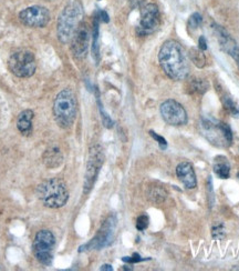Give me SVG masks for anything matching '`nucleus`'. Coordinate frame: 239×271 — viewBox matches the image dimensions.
Wrapping results in <instances>:
<instances>
[{
    "instance_id": "nucleus-1",
    "label": "nucleus",
    "mask_w": 239,
    "mask_h": 271,
    "mask_svg": "<svg viewBox=\"0 0 239 271\" xmlns=\"http://www.w3.org/2000/svg\"><path fill=\"white\" fill-rule=\"evenodd\" d=\"M159 62L167 77L180 82L187 78L190 64L184 48L176 40H167L160 49Z\"/></svg>"
},
{
    "instance_id": "nucleus-2",
    "label": "nucleus",
    "mask_w": 239,
    "mask_h": 271,
    "mask_svg": "<svg viewBox=\"0 0 239 271\" xmlns=\"http://www.w3.org/2000/svg\"><path fill=\"white\" fill-rule=\"evenodd\" d=\"M83 7L79 0H72L60 14L58 19L57 34L60 42L68 44L82 22Z\"/></svg>"
},
{
    "instance_id": "nucleus-3",
    "label": "nucleus",
    "mask_w": 239,
    "mask_h": 271,
    "mask_svg": "<svg viewBox=\"0 0 239 271\" xmlns=\"http://www.w3.org/2000/svg\"><path fill=\"white\" fill-rule=\"evenodd\" d=\"M77 112L78 102L72 90L64 89L60 92L53 104V116L58 126L63 129L70 128L77 118Z\"/></svg>"
},
{
    "instance_id": "nucleus-4",
    "label": "nucleus",
    "mask_w": 239,
    "mask_h": 271,
    "mask_svg": "<svg viewBox=\"0 0 239 271\" xmlns=\"http://www.w3.org/2000/svg\"><path fill=\"white\" fill-rule=\"evenodd\" d=\"M37 194L40 202L48 208H61L67 204L69 192L67 186L59 178L45 180L39 184Z\"/></svg>"
},
{
    "instance_id": "nucleus-5",
    "label": "nucleus",
    "mask_w": 239,
    "mask_h": 271,
    "mask_svg": "<svg viewBox=\"0 0 239 271\" xmlns=\"http://www.w3.org/2000/svg\"><path fill=\"white\" fill-rule=\"evenodd\" d=\"M201 127L204 137L216 147L226 148L233 144V132L227 124L215 119L203 118Z\"/></svg>"
},
{
    "instance_id": "nucleus-6",
    "label": "nucleus",
    "mask_w": 239,
    "mask_h": 271,
    "mask_svg": "<svg viewBox=\"0 0 239 271\" xmlns=\"http://www.w3.org/2000/svg\"><path fill=\"white\" fill-rule=\"evenodd\" d=\"M9 70L19 78H29L35 72L34 54L29 50H18L13 52L8 62Z\"/></svg>"
},
{
    "instance_id": "nucleus-7",
    "label": "nucleus",
    "mask_w": 239,
    "mask_h": 271,
    "mask_svg": "<svg viewBox=\"0 0 239 271\" xmlns=\"http://www.w3.org/2000/svg\"><path fill=\"white\" fill-rule=\"evenodd\" d=\"M55 246V238L49 230H41L33 240V254L35 259L43 266H50L53 258V249Z\"/></svg>"
},
{
    "instance_id": "nucleus-8",
    "label": "nucleus",
    "mask_w": 239,
    "mask_h": 271,
    "mask_svg": "<svg viewBox=\"0 0 239 271\" xmlns=\"http://www.w3.org/2000/svg\"><path fill=\"white\" fill-rule=\"evenodd\" d=\"M161 24L160 9L155 4H147L141 12L140 24L137 26V34L140 36H149L154 34Z\"/></svg>"
},
{
    "instance_id": "nucleus-9",
    "label": "nucleus",
    "mask_w": 239,
    "mask_h": 271,
    "mask_svg": "<svg viewBox=\"0 0 239 271\" xmlns=\"http://www.w3.org/2000/svg\"><path fill=\"white\" fill-rule=\"evenodd\" d=\"M116 227V218L114 216H111L103 222L102 227L100 228L99 232L96 234L95 237L91 240L89 244H84L83 247L80 248V252L83 250H91V249H102L108 247L114 239V230Z\"/></svg>"
},
{
    "instance_id": "nucleus-10",
    "label": "nucleus",
    "mask_w": 239,
    "mask_h": 271,
    "mask_svg": "<svg viewBox=\"0 0 239 271\" xmlns=\"http://www.w3.org/2000/svg\"><path fill=\"white\" fill-rule=\"evenodd\" d=\"M103 152L100 146H93L90 149L88 164H86L85 179H84V194H89L92 189L96 180V177L100 172L101 166L103 164Z\"/></svg>"
},
{
    "instance_id": "nucleus-11",
    "label": "nucleus",
    "mask_w": 239,
    "mask_h": 271,
    "mask_svg": "<svg viewBox=\"0 0 239 271\" xmlns=\"http://www.w3.org/2000/svg\"><path fill=\"white\" fill-rule=\"evenodd\" d=\"M161 116L171 126H183L188 122L187 112L180 102L173 99L165 100L160 107Z\"/></svg>"
},
{
    "instance_id": "nucleus-12",
    "label": "nucleus",
    "mask_w": 239,
    "mask_h": 271,
    "mask_svg": "<svg viewBox=\"0 0 239 271\" xmlns=\"http://www.w3.org/2000/svg\"><path fill=\"white\" fill-rule=\"evenodd\" d=\"M19 19L27 27L43 28L50 22V12L45 7L31 6L20 12Z\"/></svg>"
},
{
    "instance_id": "nucleus-13",
    "label": "nucleus",
    "mask_w": 239,
    "mask_h": 271,
    "mask_svg": "<svg viewBox=\"0 0 239 271\" xmlns=\"http://www.w3.org/2000/svg\"><path fill=\"white\" fill-rule=\"evenodd\" d=\"M90 46V30L88 24H82L75 32L74 36L71 39V50L74 58L83 59L88 54V50Z\"/></svg>"
},
{
    "instance_id": "nucleus-14",
    "label": "nucleus",
    "mask_w": 239,
    "mask_h": 271,
    "mask_svg": "<svg viewBox=\"0 0 239 271\" xmlns=\"http://www.w3.org/2000/svg\"><path fill=\"white\" fill-rule=\"evenodd\" d=\"M214 29H215L218 42H220L221 47L223 48L224 52H226L239 64V46L236 44L235 40H234L222 27L215 26Z\"/></svg>"
},
{
    "instance_id": "nucleus-15",
    "label": "nucleus",
    "mask_w": 239,
    "mask_h": 271,
    "mask_svg": "<svg viewBox=\"0 0 239 271\" xmlns=\"http://www.w3.org/2000/svg\"><path fill=\"white\" fill-rule=\"evenodd\" d=\"M176 176L180 182L187 189H195L197 187V179L194 167L191 162H181L176 167Z\"/></svg>"
},
{
    "instance_id": "nucleus-16",
    "label": "nucleus",
    "mask_w": 239,
    "mask_h": 271,
    "mask_svg": "<svg viewBox=\"0 0 239 271\" xmlns=\"http://www.w3.org/2000/svg\"><path fill=\"white\" fill-rule=\"evenodd\" d=\"M34 114L32 110L27 109L19 114L17 118V128L23 136H29L32 132V119Z\"/></svg>"
},
{
    "instance_id": "nucleus-17",
    "label": "nucleus",
    "mask_w": 239,
    "mask_h": 271,
    "mask_svg": "<svg viewBox=\"0 0 239 271\" xmlns=\"http://www.w3.org/2000/svg\"><path fill=\"white\" fill-rule=\"evenodd\" d=\"M214 172H215L218 177L222 179L230 178L231 174V164L228 162V159L224 156H218L215 158V162L213 164Z\"/></svg>"
},
{
    "instance_id": "nucleus-18",
    "label": "nucleus",
    "mask_w": 239,
    "mask_h": 271,
    "mask_svg": "<svg viewBox=\"0 0 239 271\" xmlns=\"http://www.w3.org/2000/svg\"><path fill=\"white\" fill-rule=\"evenodd\" d=\"M62 154L58 148H50L43 154V162L49 168H57L62 164Z\"/></svg>"
},
{
    "instance_id": "nucleus-19",
    "label": "nucleus",
    "mask_w": 239,
    "mask_h": 271,
    "mask_svg": "<svg viewBox=\"0 0 239 271\" xmlns=\"http://www.w3.org/2000/svg\"><path fill=\"white\" fill-rule=\"evenodd\" d=\"M147 197L154 204H162L167 197V192L164 188L160 187V186H155V187L150 188L149 192H147Z\"/></svg>"
},
{
    "instance_id": "nucleus-20",
    "label": "nucleus",
    "mask_w": 239,
    "mask_h": 271,
    "mask_svg": "<svg viewBox=\"0 0 239 271\" xmlns=\"http://www.w3.org/2000/svg\"><path fill=\"white\" fill-rule=\"evenodd\" d=\"M191 60L194 62L197 67L203 68L205 66V56L201 49H196V48H192L190 50V54H188Z\"/></svg>"
},
{
    "instance_id": "nucleus-21",
    "label": "nucleus",
    "mask_w": 239,
    "mask_h": 271,
    "mask_svg": "<svg viewBox=\"0 0 239 271\" xmlns=\"http://www.w3.org/2000/svg\"><path fill=\"white\" fill-rule=\"evenodd\" d=\"M191 88L193 89L194 92H200V94H204L207 92L208 89V84L205 80H200V79H194L192 82Z\"/></svg>"
},
{
    "instance_id": "nucleus-22",
    "label": "nucleus",
    "mask_w": 239,
    "mask_h": 271,
    "mask_svg": "<svg viewBox=\"0 0 239 271\" xmlns=\"http://www.w3.org/2000/svg\"><path fill=\"white\" fill-rule=\"evenodd\" d=\"M92 52L96 62L99 59V24L98 22L94 24V32H93V46H92Z\"/></svg>"
},
{
    "instance_id": "nucleus-23",
    "label": "nucleus",
    "mask_w": 239,
    "mask_h": 271,
    "mask_svg": "<svg viewBox=\"0 0 239 271\" xmlns=\"http://www.w3.org/2000/svg\"><path fill=\"white\" fill-rule=\"evenodd\" d=\"M224 104H225V108L230 112L234 116H239V106L236 104V102L230 97L224 98Z\"/></svg>"
},
{
    "instance_id": "nucleus-24",
    "label": "nucleus",
    "mask_w": 239,
    "mask_h": 271,
    "mask_svg": "<svg viewBox=\"0 0 239 271\" xmlns=\"http://www.w3.org/2000/svg\"><path fill=\"white\" fill-rule=\"evenodd\" d=\"M202 22H203L202 14H198V12H195V14H192V16L190 17V19H188L187 24L191 29H197L198 27L201 26Z\"/></svg>"
},
{
    "instance_id": "nucleus-25",
    "label": "nucleus",
    "mask_w": 239,
    "mask_h": 271,
    "mask_svg": "<svg viewBox=\"0 0 239 271\" xmlns=\"http://www.w3.org/2000/svg\"><path fill=\"white\" fill-rule=\"evenodd\" d=\"M212 234H213V237L217 240H222L225 238L226 232H225V227H224V224H218L214 226L212 229Z\"/></svg>"
},
{
    "instance_id": "nucleus-26",
    "label": "nucleus",
    "mask_w": 239,
    "mask_h": 271,
    "mask_svg": "<svg viewBox=\"0 0 239 271\" xmlns=\"http://www.w3.org/2000/svg\"><path fill=\"white\" fill-rule=\"evenodd\" d=\"M149 222H150L149 217H147L146 214H142L136 220V228L141 230V232H143V230L149 227Z\"/></svg>"
},
{
    "instance_id": "nucleus-27",
    "label": "nucleus",
    "mask_w": 239,
    "mask_h": 271,
    "mask_svg": "<svg viewBox=\"0 0 239 271\" xmlns=\"http://www.w3.org/2000/svg\"><path fill=\"white\" fill-rule=\"evenodd\" d=\"M7 109L6 104H4L1 100H0V130H1L7 122Z\"/></svg>"
},
{
    "instance_id": "nucleus-28",
    "label": "nucleus",
    "mask_w": 239,
    "mask_h": 271,
    "mask_svg": "<svg viewBox=\"0 0 239 271\" xmlns=\"http://www.w3.org/2000/svg\"><path fill=\"white\" fill-rule=\"evenodd\" d=\"M150 134L156 140L157 142H159V144H160V147H161V148L165 149V148L167 147V142H166V140H165L164 138L161 137V136H159L157 134H155L154 132H150Z\"/></svg>"
},
{
    "instance_id": "nucleus-29",
    "label": "nucleus",
    "mask_w": 239,
    "mask_h": 271,
    "mask_svg": "<svg viewBox=\"0 0 239 271\" xmlns=\"http://www.w3.org/2000/svg\"><path fill=\"white\" fill-rule=\"evenodd\" d=\"M142 260H144V259H142L140 257V254H134L133 256H132V257H124L123 258V262H130V264H135V262H142Z\"/></svg>"
},
{
    "instance_id": "nucleus-30",
    "label": "nucleus",
    "mask_w": 239,
    "mask_h": 271,
    "mask_svg": "<svg viewBox=\"0 0 239 271\" xmlns=\"http://www.w3.org/2000/svg\"><path fill=\"white\" fill-rule=\"evenodd\" d=\"M198 49H201L202 52H205L207 49V42L204 36H201L200 40H198Z\"/></svg>"
},
{
    "instance_id": "nucleus-31",
    "label": "nucleus",
    "mask_w": 239,
    "mask_h": 271,
    "mask_svg": "<svg viewBox=\"0 0 239 271\" xmlns=\"http://www.w3.org/2000/svg\"><path fill=\"white\" fill-rule=\"evenodd\" d=\"M98 19H101L103 22H109V14H106L105 12H103V10H101V12H99V17Z\"/></svg>"
},
{
    "instance_id": "nucleus-32",
    "label": "nucleus",
    "mask_w": 239,
    "mask_h": 271,
    "mask_svg": "<svg viewBox=\"0 0 239 271\" xmlns=\"http://www.w3.org/2000/svg\"><path fill=\"white\" fill-rule=\"evenodd\" d=\"M100 270H109V271H112V270H113V268H112L110 264H103L102 267L100 268Z\"/></svg>"
},
{
    "instance_id": "nucleus-33",
    "label": "nucleus",
    "mask_w": 239,
    "mask_h": 271,
    "mask_svg": "<svg viewBox=\"0 0 239 271\" xmlns=\"http://www.w3.org/2000/svg\"><path fill=\"white\" fill-rule=\"evenodd\" d=\"M237 177H238V178H239V172H238V174H237Z\"/></svg>"
}]
</instances>
